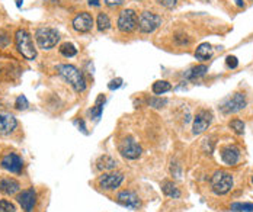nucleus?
<instances>
[{
    "label": "nucleus",
    "instance_id": "1",
    "mask_svg": "<svg viewBox=\"0 0 253 212\" xmlns=\"http://www.w3.org/2000/svg\"><path fill=\"white\" fill-rule=\"evenodd\" d=\"M57 71L77 93H82V92L86 90V86H88L86 84V79H85L83 73L76 65L60 64V65H57Z\"/></svg>",
    "mask_w": 253,
    "mask_h": 212
},
{
    "label": "nucleus",
    "instance_id": "2",
    "mask_svg": "<svg viewBox=\"0 0 253 212\" xmlns=\"http://www.w3.org/2000/svg\"><path fill=\"white\" fill-rule=\"evenodd\" d=\"M15 44H16L19 54H22V57H25L26 60H34L36 57V48L34 45L31 33L26 29H18L16 31Z\"/></svg>",
    "mask_w": 253,
    "mask_h": 212
},
{
    "label": "nucleus",
    "instance_id": "3",
    "mask_svg": "<svg viewBox=\"0 0 253 212\" xmlns=\"http://www.w3.org/2000/svg\"><path fill=\"white\" fill-rule=\"evenodd\" d=\"M235 180L233 176L229 172L218 170L213 175L211 178V189L216 195H227L233 189Z\"/></svg>",
    "mask_w": 253,
    "mask_h": 212
},
{
    "label": "nucleus",
    "instance_id": "4",
    "mask_svg": "<svg viewBox=\"0 0 253 212\" xmlns=\"http://www.w3.org/2000/svg\"><path fill=\"white\" fill-rule=\"evenodd\" d=\"M35 41H36V45L38 48L47 51V49H51L54 48L58 41H60V33L53 29V28H38L35 31Z\"/></svg>",
    "mask_w": 253,
    "mask_h": 212
},
{
    "label": "nucleus",
    "instance_id": "5",
    "mask_svg": "<svg viewBox=\"0 0 253 212\" xmlns=\"http://www.w3.org/2000/svg\"><path fill=\"white\" fill-rule=\"evenodd\" d=\"M160 25H162V17L157 13L148 12V10L141 12L138 16V20H137V26H138L140 32H143V33H151Z\"/></svg>",
    "mask_w": 253,
    "mask_h": 212
},
{
    "label": "nucleus",
    "instance_id": "6",
    "mask_svg": "<svg viewBox=\"0 0 253 212\" xmlns=\"http://www.w3.org/2000/svg\"><path fill=\"white\" fill-rule=\"evenodd\" d=\"M248 105V100H246V96L243 93H235L233 96L227 98L221 105H220V111L224 114V115H232V114H236L242 109H245Z\"/></svg>",
    "mask_w": 253,
    "mask_h": 212
},
{
    "label": "nucleus",
    "instance_id": "7",
    "mask_svg": "<svg viewBox=\"0 0 253 212\" xmlns=\"http://www.w3.org/2000/svg\"><path fill=\"white\" fill-rule=\"evenodd\" d=\"M137 20H138V16L132 9H124L118 16L117 26L123 33H129L137 28Z\"/></svg>",
    "mask_w": 253,
    "mask_h": 212
},
{
    "label": "nucleus",
    "instance_id": "8",
    "mask_svg": "<svg viewBox=\"0 0 253 212\" xmlns=\"http://www.w3.org/2000/svg\"><path fill=\"white\" fill-rule=\"evenodd\" d=\"M118 150H120V153L123 154V157H126L128 160H137V159L141 156V153H143L141 146H140L137 141H134L131 137H128V138L123 140V141L120 143Z\"/></svg>",
    "mask_w": 253,
    "mask_h": 212
},
{
    "label": "nucleus",
    "instance_id": "9",
    "mask_svg": "<svg viewBox=\"0 0 253 212\" xmlns=\"http://www.w3.org/2000/svg\"><path fill=\"white\" fill-rule=\"evenodd\" d=\"M213 122V112L211 111H207V109H202L199 111L195 118H194V124H192V132L195 135L198 134H202L204 131L208 130V127L211 125Z\"/></svg>",
    "mask_w": 253,
    "mask_h": 212
},
{
    "label": "nucleus",
    "instance_id": "10",
    "mask_svg": "<svg viewBox=\"0 0 253 212\" xmlns=\"http://www.w3.org/2000/svg\"><path fill=\"white\" fill-rule=\"evenodd\" d=\"M72 26L79 33H86L93 28V17L89 12H80L74 16Z\"/></svg>",
    "mask_w": 253,
    "mask_h": 212
},
{
    "label": "nucleus",
    "instance_id": "11",
    "mask_svg": "<svg viewBox=\"0 0 253 212\" xmlns=\"http://www.w3.org/2000/svg\"><path fill=\"white\" fill-rule=\"evenodd\" d=\"M124 180V175L120 173V172H111V173H107V175H102L99 178V186L104 189V191H115L117 188L121 186Z\"/></svg>",
    "mask_w": 253,
    "mask_h": 212
},
{
    "label": "nucleus",
    "instance_id": "12",
    "mask_svg": "<svg viewBox=\"0 0 253 212\" xmlns=\"http://www.w3.org/2000/svg\"><path fill=\"white\" fill-rule=\"evenodd\" d=\"M16 201L18 204L20 205V208L25 212H32L34 211V207L36 204V192L34 188H29V189H25L22 191L18 196H16Z\"/></svg>",
    "mask_w": 253,
    "mask_h": 212
},
{
    "label": "nucleus",
    "instance_id": "13",
    "mask_svg": "<svg viewBox=\"0 0 253 212\" xmlns=\"http://www.w3.org/2000/svg\"><path fill=\"white\" fill-rule=\"evenodd\" d=\"M1 167L10 173H20L22 172V167H23V162L22 159L15 154V153H10V154H6L3 159H1Z\"/></svg>",
    "mask_w": 253,
    "mask_h": 212
},
{
    "label": "nucleus",
    "instance_id": "14",
    "mask_svg": "<svg viewBox=\"0 0 253 212\" xmlns=\"http://www.w3.org/2000/svg\"><path fill=\"white\" fill-rule=\"evenodd\" d=\"M18 127V121L13 115L0 111V135H7L13 132Z\"/></svg>",
    "mask_w": 253,
    "mask_h": 212
},
{
    "label": "nucleus",
    "instance_id": "15",
    "mask_svg": "<svg viewBox=\"0 0 253 212\" xmlns=\"http://www.w3.org/2000/svg\"><path fill=\"white\" fill-rule=\"evenodd\" d=\"M221 160L227 166H236L240 160V150L236 146H227L221 150Z\"/></svg>",
    "mask_w": 253,
    "mask_h": 212
},
{
    "label": "nucleus",
    "instance_id": "16",
    "mask_svg": "<svg viewBox=\"0 0 253 212\" xmlns=\"http://www.w3.org/2000/svg\"><path fill=\"white\" fill-rule=\"evenodd\" d=\"M117 201H118L120 204H123L126 208H131V210H135V208L140 207V199H138V196H137L134 192H131V191H123V192H120V194L117 195Z\"/></svg>",
    "mask_w": 253,
    "mask_h": 212
},
{
    "label": "nucleus",
    "instance_id": "17",
    "mask_svg": "<svg viewBox=\"0 0 253 212\" xmlns=\"http://www.w3.org/2000/svg\"><path fill=\"white\" fill-rule=\"evenodd\" d=\"M20 189V185L16 179L13 178H3L0 179V192L7 195V196H12L15 194H18Z\"/></svg>",
    "mask_w": 253,
    "mask_h": 212
},
{
    "label": "nucleus",
    "instance_id": "18",
    "mask_svg": "<svg viewBox=\"0 0 253 212\" xmlns=\"http://www.w3.org/2000/svg\"><path fill=\"white\" fill-rule=\"evenodd\" d=\"M96 167H98L99 170L111 172V170H115V167H117V162H115V159H112L111 156L105 154V156H101V157L96 160Z\"/></svg>",
    "mask_w": 253,
    "mask_h": 212
},
{
    "label": "nucleus",
    "instance_id": "19",
    "mask_svg": "<svg viewBox=\"0 0 253 212\" xmlns=\"http://www.w3.org/2000/svg\"><path fill=\"white\" fill-rule=\"evenodd\" d=\"M207 71H208V67L204 65V64H199V65H195V67L189 68V70L185 73V77L189 79V80H195V79H199V77L205 76Z\"/></svg>",
    "mask_w": 253,
    "mask_h": 212
},
{
    "label": "nucleus",
    "instance_id": "20",
    "mask_svg": "<svg viewBox=\"0 0 253 212\" xmlns=\"http://www.w3.org/2000/svg\"><path fill=\"white\" fill-rule=\"evenodd\" d=\"M104 103H105V96H104V95H99L98 99H96V102H95V105H93L92 109H90V116H92L93 119L98 121V119L102 116V112H104Z\"/></svg>",
    "mask_w": 253,
    "mask_h": 212
},
{
    "label": "nucleus",
    "instance_id": "21",
    "mask_svg": "<svg viewBox=\"0 0 253 212\" xmlns=\"http://www.w3.org/2000/svg\"><path fill=\"white\" fill-rule=\"evenodd\" d=\"M162 191H163V194H164L166 196L173 198V199H176V198L181 196V191L176 188V185H175L173 182H169V180L163 182V185H162Z\"/></svg>",
    "mask_w": 253,
    "mask_h": 212
},
{
    "label": "nucleus",
    "instance_id": "22",
    "mask_svg": "<svg viewBox=\"0 0 253 212\" xmlns=\"http://www.w3.org/2000/svg\"><path fill=\"white\" fill-rule=\"evenodd\" d=\"M211 55H213V47L208 42H202L195 51V57L198 60H208Z\"/></svg>",
    "mask_w": 253,
    "mask_h": 212
},
{
    "label": "nucleus",
    "instance_id": "23",
    "mask_svg": "<svg viewBox=\"0 0 253 212\" xmlns=\"http://www.w3.org/2000/svg\"><path fill=\"white\" fill-rule=\"evenodd\" d=\"M151 90H153L154 95H163V93L172 90V84L169 82H166V80H157V82L153 83Z\"/></svg>",
    "mask_w": 253,
    "mask_h": 212
},
{
    "label": "nucleus",
    "instance_id": "24",
    "mask_svg": "<svg viewBox=\"0 0 253 212\" xmlns=\"http://www.w3.org/2000/svg\"><path fill=\"white\" fill-rule=\"evenodd\" d=\"M96 25H98V29L101 31V32H105V31H108L109 28H111V19H109V16L107 15V13H99L98 15V19H96Z\"/></svg>",
    "mask_w": 253,
    "mask_h": 212
},
{
    "label": "nucleus",
    "instance_id": "25",
    "mask_svg": "<svg viewBox=\"0 0 253 212\" xmlns=\"http://www.w3.org/2000/svg\"><path fill=\"white\" fill-rule=\"evenodd\" d=\"M58 49H60V54L64 55L66 58H72V57H74V55L77 54V48H76L73 44H70V42L61 44Z\"/></svg>",
    "mask_w": 253,
    "mask_h": 212
},
{
    "label": "nucleus",
    "instance_id": "26",
    "mask_svg": "<svg viewBox=\"0 0 253 212\" xmlns=\"http://www.w3.org/2000/svg\"><path fill=\"white\" fill-rule=\"evenodd\" d=\"M233 212H253V204H240V202H235L232 204Z\"/></svg>",
    "mask_w": 253,
    "mask_h": 212
},
{
    "label": "nucleus",
    "instance_id": "27",
    "mask_svg": "<svg viewBox=\"0 0 253 212\" xmlns=\"http://www.w3.org/2000/svg\"><path fill=\"white\" fill-rule=\"evenodd\" d=\"M230 128L236 132V134H239V135H242L243 132H245V122L243 121H240V119H233V121H230Z\"/></svg>",
    "mask_w": 253,
    "mask_h": 212
},
{
    "label": "nucleus",
    "instance_id": "28",
    "mask_svg": "<svg viewBox=\"0 0 253 212\" xmlns=\"http://www.w3.org/2000/svg\"><path fill=\"white\" fill-rule=\"evenodd\" d=\"M167 103V99H163V98H151L148 99V105L154 109H160L163 106H166Z\"/></svg>",
    "mask_w": 253,
    "mask_h": 212
},
{
    "label": "nucleus",
    "instance_id": "29",
    "mask_svg": "<svg viewBox=\"0 0 253 212\" xmlns=\"http://www.w3.org/2000/svg\"><path fill=\"white\" fill-rule=\"evenodd\" d=\"M15 106H16V109H19V111H25V109H28V106H29L28 99H26L23 95L18 96V98H16V102H15Z\"/></svg>",
    "mask_w": 253,
    "mask_h": 212
},
{
    "label": "nucleus",
    "instance_id": "30",
    "mask_svg": "<svg viewBox=\"0 0 253 212\" xmlns=\"http://www.w3.org/2000/svg\"><path fill=\"white\" fill-rule=\"evenodd\" d=\"M15 211H16V208H15V205H13L12 202L4 201V199L0 201V212H15Z\"/></svg>",
    "mask_w": 253,
    "mask_h": 212
},
{
    "label": "nucleus",
    "instance_id": "31",
    "mask_svg": "<svg viewBox=\"0 0 253 212\" xmlns=\"http://www.w3.org/2000/svg\"><path fill=\"white\" fill-rule=\"evenodd\" d=\"M226 64H227L229 68H236V67L239 65V60H237V57H235V55H229V57L226 58Z\"/></svg>",
    "mask_w": 253,
    "mask_h": 212
},
{
    "label": "nucleus",
    "instance_id": "32",
    "mask_svg": "<svg viewBox=\"0 0 253 212\" xmlns=\"http://www.w3.org/2000/svg\"><path fill=\"white\" fill-rule=\"evenodd\" d=\"M121 86H123V79L117 77V79H114V80L109 82L108 89H109V90H117V89H120Z\"/></svg>",
    "mask_w": 253,
    "mask_h": 212
},
{
    "label": "nucleus",
    "instance_id": "33",
    "mask_svg": "<svg viewBox=\"0 0 253 212\" xmlns=\"http://www.w3.org/2000/svg\"><path fill=\"white\" fill-rule=\"evenodd\" d=\"M157 4L163 6V7H167V9H172L173 6H176L178 0H154Z\"/></svg>",
    "mask_w": 253,
    "mask_h": 212
},
{
    "label": "nucleus",
    "instance_id": "34",
    "mask_svg": "<svg viewBox=\"0 0 253 212\" xmlns=\"http://www.w3.org/2000/svg\"><path fill=\"white\" fill-rule=\"evenodd\" d=\"M126 0H105V4L109 6V7H118L121 4H124Z\"/></svg>",
    "mask_w": 253,
    "mask_h": 212
},
{
    "label": "nucleus",
    "instance_id": "35",
    "mask_svg": "<svg viewBox=\"0 0 253 212\" xmlns=\"http://www.w3.org/2000/svg\"><path fill=\"white\" fill-rule=\"evenodd\" d=\"M7 42H9L7 36H6V35H0V47H6Z\"/></svg>",
    "mask_w": 253,
    "mask_h": 212
},
{
    "label": "nucleus",
    "instance_id": "36",
    "mask_svg": "<svg viewBox=\"0 0 253 212\" xmlns=\"http://www.w3.org/2000/svg\"><path fill=\"white\" fill-rule=\"evenodd\" d=\"M90 6H99L101 4V0H88Z\"/></svg>",
    "mask_w": 253,
    "mask_h": 212
},
{
    "label": "nucleus",
    "instance_id": "37",
    "mask_svg": "<svg viewBox=\"0 0 253 212\" xmlns=\"http://www.w3.org/2000/svg\"><path fill=\"white\" fill-rule=\"evenodd\" d=\"M235 1H236V6L237 7H243L245 6V1L243 0H235Z\"/></svg>",
    "mask_w": 253,
    "mask_h": 212
},
{
    "label": "nucleus",
    "instance_id": "38",
    "mask_svg": "<svg viewBox=\"0 0 253 212\" xmlns=\"http://www.w3.org/2000/svg\"><path fill=\"white\" fill-rule=\"evenodd\" d=\"M20 1H22V0H18V3H16V4H18V7H20Z\"/></svg>",
    "mask_w": 253,
    "mask_h": 212
},
{
    "label": "nucleus",
    "instance_id": "39",
    "mask_svg": "<svg viewBox=\"0 0 253 212\" xmlns=\"http://www.w3.org/2000/svg\"><path fill=\"white\" fill-rule=\"evenodd\" d=\"M252 183H253V176H252Z\"/></svg>",
    "mask_w": 253,
    "mask_h": 212
}]
</instances>
